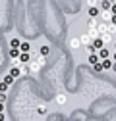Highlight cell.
<instances>
[{"mask_svg": "<svg viewBox=\"0 0 116 121\" xmlns=\"http://www.w3.org/2000/svg\"><path fill=\"white\" fill-rule=\"evenodd\" d=\"M68 44H70V48H72V50L81 48V40H79V37H72V39L68 40Z\"/></svg>", "mask_w": 116, "mask_h": 121, "instance_id": "cell-1", "label": "cell"}, {"mask_svg": "<svg viewBox=\"0 0 116 121\" xmlns=\"http://www.w3.org/2000/svg\"><path fill=\"white\" fill-rule=\"evenodd\" d=\"M97 54H99V58H101V60H105V58H110V50H108L106 46L99 48V50H97Z\"/></svg>", "mask_w": 116, "mask_h": 121, "instance_id": "cell-2", "label": "cell"}, {"mask_svg": "<svg viewBox=\"0 0 116 121\" xmlns=\"http://www.w3.org/2000/svg\"><path fill=\"white\" fill-rule=\"evenodd\" d=\"M10 75H12L14 79L21 77V69H19V65H12V67H10Z\"/></svg>", "mask_w": 116, "mask_h": 121, "instance_id": "cell-3", "label": "cell"}, {"mask_svg": "<svg viewBox=\"0 0 116 121\" xmlns=\"http://www.w3.org/2000/svg\"><path fill=\"white\" fill-rule=\"evenodd\" d=\"M99 37L103 39V42H105V44H108V42H110V39H112L114 35H112L110 31H103V33H99Z\"/></svg>", "mask_w": 116, "mask_h": 121, "instance_id": "cell-4", "label": "cell"}, {"mask_svg": "<svg viewBox=\"0 0 116 121\" xmlns=\"http://www.w3.org/2000/svg\"><path fill=\"white\" fill-rule=\"evenodd\" d=\"M79 40H81V46H85V44H91V35L89 33H83V35H79Z\"/></svg>", "mask_w": 116, "mask_h": 121, "instance_id": "cell-5", "label": "cell"}, {"mask_svg": "<svg viewBox=\"0 0 116 121\" xmlns=\"http://www.w3.org/2000/svg\"><path fill=\"white\" fill-rule=\"evenodd\" d=\"M110 4H112V0H99V8H101V12L110 10Z\"/></svg>", "mask_w": 116, "mask_h": 121, "instance_id": "cell-6", "label": "cell"}, {"mask_svg": "<svg viewBox=\"0 0 116 121\" xmlns=\"http://www.w3.org/2000/svg\"><path fill=\"white\" fill-rule=\"evenodd\" d=\"M101 16V8L99 6H91L89 8V17H99Z\"/></svg>", "mask_w": 116, "mask_h": 121, "instance_id": "cell-7", "label": "cell"}, {"mask_svg": "<svg viewBox=\"0 0 116 121\" xmlns=\"http://www.w3.org/2000/svg\"><path fill=\"white\" fill-rule=\"evenodd\" d=\"M31 60V52H19V62L21 64H27Z\"/></svg>", "mask_w": 116, "mask_h": 121, "instance_id": "cell-8", "label": "cell"}, {"mask_svg": "<svg viewBox=\"0 0 116 121\" xmlns=\"http://www.w3.org/2000/svg\"><path fill=\"white\" fill-rule=\"evenodd\" d=\"M101 64H103V71H108L112 67V60L110 58H105V60H101Z\"/></svg>", "mask_w": 116, "mask_h": 121, "instance_id": "cell-9", "label": "cell"}, {"mask_svg": "<svg viewBox=\"0 0 116 121\" xmlns=\"http://www.w3.org/2000/svg\"><path fill=\"white\" fill-rule=\"evenodd\" d=\"M99 60H101V58H99V54H97V52H91V54H89V58H87V62H89V65H93L95 62H99Z\"/></svg>", "mask_w": 116, "mask_h": 121, "instance_id": "cell-10", "label": "cell"}, {"mask_svg": "<svg viewBox=\"0 0 116 121\" xmlns=\"http://www.w3.org/2000/svg\"><path fill=\"white\" fill-rule=\"evenodd\" d=\"M19 52H31V44L29 42H19Z\"/></svg>", "mask_w": 116, "mask_h": 121, "instance_id": "cell-11", "label": "cell"}, {"mask_svg": "<svg viewBox=\"0 0 116 121\" xmlns=\"http://www.w3.org/2000/svg\"><path fill=\"white\" fill-rule=\"evenodd\" d=\"M110 16H112V13H110V10L101 12V19H103V21H110Z\"/></svg>", "mask_w": 116, "mask_h": 121, "instance_id": "cell-12", "label": "cell"}, {"mask_svg": "<svg viewBox=\"0 0 116 121\" xmlns=\"http://www.w3.org/2000/svg\"><path fill=\"white\" fill-rule=\"evenodd\" d=\"M10 58L12 60H18L19 58V48H10Z\"/></svg>", "mask_w": 116, "mask_h": 121, "instance_id": "cell-13", "label": "cell"}, {"mask_svg": "<svg viewBox=\"0 0 116 121\" xmlns=\"http://www.w3.org/2000/svg\"><path fill=\"white\" fill-rule=\"evenodd\" d=\"M56 104L58 106H64L66 104V94H56Z\"/></svg>", "mask_w": 116, "mask_h": 121, "instance_id": "cell-14", "label": "cell"}, {"mask_svg": "<svg viewBox=\"0 0 116 121\" xmlns=\"http://www.w3.org/2000/svg\"><path fill=\"white\" fill-rule=\"evenodd\" d=\"M39 54H43V56H48V54H50V46H47V44H45V46H41Z\"/></svg>", "mask_w": 116, "mask_h": 121, "instance_id": "cell-15", "label": "cell"}, {"mask_svg": "<svg viewBox=\"0 0 116 121\" xmlns=\"http://www.w3.org/2000/svg\"><path fill=\"white\" fill-rule=\"evenodd\" d=\"M2 81H4V83H6V85H8V86H10V85H12V83H14V77H12V75H10V73H8V75H4V79H2Z\"/></svg>", "mask_w": 116, "mask_h": 121, "instance_id": "cell-16", "label": "cell"}, {"mask_svg": "<svg viewBox=\"0 0 116 121\" xmlns=\"http://www.w3.org/2000/svg\"><path fill=\"white\" fill-rule=\"evenodd\" d=\"M19 42H21L19 39H12V40H10V46H12V48H19Z\"/></svg>", "mask_w": 116, "mask_h": 121, "instance_id": "cell-17", "label": "cell"}, {"mask_svg": "<svg viewBox=\"0 0 116 121\" xmlns=\"http://www.w3.org/2000/svg\"><path fill=\"white\" fill-rule=\"evenodd\" d=\"M93 69H95V71H103V64H101V60L93 64Z\"/></svg>", "mask_w": 116, "mask_h": 121, "instance_id": "cell-18", "label": "cell"}, {"mask_svg": "<svg viewBox=\"0 0 116 121\" xmlns=\"http://www.w3.org/2000/svg\"><path fill=\"white\" fill-rule=\"evenodd\" d=\"M85 4H87V8H91V6H99V0H85Z\"/></svg>", "mask_w": 116, "mask_h": 121, "instance_id": "cell-19", "label": "cell"}, {"mask_svg": "<svg viewBox=\"0 0 116 121\" xmlns=\"http://www.w3.org/2000/svg\"><path fill=\"white\" fill-rule=\"evenodd\" d=\"M0 92H8V85L2 81V83H0Z\"/></svg>", "mask_w": 116, "mask_h": 121, "instance_id": "cell-20", "label": "cell"}, {"mask_svg": "<svg viewBox=\"0 0 116 121\" xmlns=\"http://www.w3.org/2000/svg\"><path fill=\"white\" fill-rule=\"evenodd\" d=\"M6 100H8V92H0V102L6 104Z\"/></svg>", "mask_w": 116, "mask_h": 121, "instance_id": "cell-21", "label": "cell"}, {"mask_svg": "<svg viewBox=\"0 0 116 121\" xmlns=\"http://www.w3.org/2000/svg\"><path fill=\"white\" fill-rule=\"evenodd\" d=\"M85 50H87V52H89V54H91V52H97V50L93 48V44H85Z\"/></svg>", "mask_w": 116, "mask_h": 121, "instance_id": "cell-22", "label": "cell"}, {"mask_svg": "<svg viewBox=\"0 0 116 121\" xmlns=\"http://www.w3.org/2000/svg\"><path fill=\"white\" fill-rule=\"evenodd\" d=\"M108 23H112V25H116V13H112V16H110V21Z\"/></svg>", "mask_w": 116, "mask_h": 121, "instance_id": "cell-23", "label": "cell"}, {"mask_svg": "<svg viewBox=\"0 0 116 121\" xmlns=\"http://www.w3.org/2000/svg\"><path fill=\"white\" fill-rule=\"evenodd\" d=\"M110 13H116V2L110 4Z\"/></svg>", "mask_w": 116, "mask_h": 121, "instance_id": "cell-24", "label": "cell"}, {"mask_svg": "<svg viewBox=\"0 0 116 121\" xmlns=\"http://www.w3.org/2000/svg\"><path fill=\"white\" fill-rule=\"evenodd\" d=\"M4 108H6V104H4V102H0V112H4Z\"/></svg>", "mask_w": 116, "mask_h": 121, "instance_id": "cell-25", "label": "cell"}, {"mask_svg": "<svg viewBox=\"0 0 116 121\" xmlns=\"http://www.w3.org/2000/svg\"><path fill=\"white\" fill-rule=\"evenodd\" d=\"M6 119V115H4V112H0V121H4Z\"/></svg>", "mask_w": 116, "mask_h": 121, "instance_id": "cell-26", "label": "cell"}, {"mask_svg": "<svg viewBox=\"0 0 116 121\" xmlns=\"http://www.w3.org/2000/svg\"><path fill=\"white\" fill-rule=\"evenodd\" d=\"M112 71H116V62H114V60H112V67H110Z\"/></svg>", "mask_w": 116, "mask_h": 121, "instance_id": "cell-27", "label": "cell"}, {"mask_svg": "<svg viewBox=\"0 0 116 121\" xmlns=\"http://www.w3.org/2000/svg\"><path fill=\"white\" fill-rule=\"evenodd\" d=\"M112 60H114V62H116V50H114V54H112Z\"/></svg>", "mask_w": 116, "mask_h": 121, "instance_id": "cell-28", "label": "cell"}, {"mask_svg": "<svg viewBox=\"0 0 116 121\" xmlns=\"http://www.w3.org/2000/svg\"><path fill=\"white\" fill-rule=\"evenodd\" d=\"M114 50H116V42H114Z\"/></svg>", "mask_w": 116, "mask_h": 121, "instance_id": "cell-29", "label": "cell"}, {"mask_svg": "<svg viewBox=\"0 0 116 121\" xmlns=\"http://www.w3.org/2000/svg\"><path fill=\"white\" fill-rule=\"evenodd\" d=\"M114 37H116V31H114Z\"/></svg>", "mask_w": 116, "mask_h": 121, "instance_id": "cell-30", "label": "cell"}]
</instances>
